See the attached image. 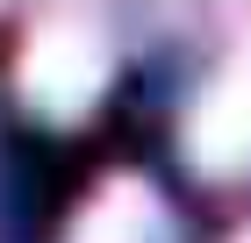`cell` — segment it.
<instances>
[{"mask_svg": "<svg viewBox=\"0 0 251 243\" xmlns=\"http://www.w3.org/2000/svg\"><path fill=\"white\" fill-rule=\"evenodd\" d=\"M100 79H108V57H100V43L86 36V29H72V22L43 29V36L29 43V57H22V86H29V100L50 108V114H79L100 93Z\"/></svg>", "mask_w": 251, "mask_h": 243, "instance_id": "1", "label": "cell"}, {"mask_svg": "<svg viewBox=\"0 0 251 243\" xmlns=\"http://www.w3.org/2000/svg\"><path fill=\"white\" fill-rule=\"evenodd\" d=\"M194 157L208 172H230L251 157V57L230 65V72L208 86L201 114H194Z\"/></svg>", "mask_w": 251, "mask_h": 243, "instance_id": "2", "label": "cell"}, {"mask_svg": "<svg viewBox=\"0 0 251 243\" xmlns=\"http://www.w3.org/2000/svg\"><path fill=\"white\" fill-rule=\"evenodd\" d=\"M72 243H151V193L122 179L115 193H100L86 207V222H79Z\"/></svg>", "mask_w": 251, "mask_h": 243, "instance_id": "3", "label": "cell"}, {"mask_svg": "<svg viewBox=\"0 0 251 243\" xmlns=\"http://www.w3.org/2000/svg\"><path fill=\"white\" fill-rule=\"evenodd\" d=\"M244 243H251V236H244Z\"/></svg>", "mask_w": 251, "mask_h": 243, "instance_id": "4", "label": "cell"}]
</instances>
